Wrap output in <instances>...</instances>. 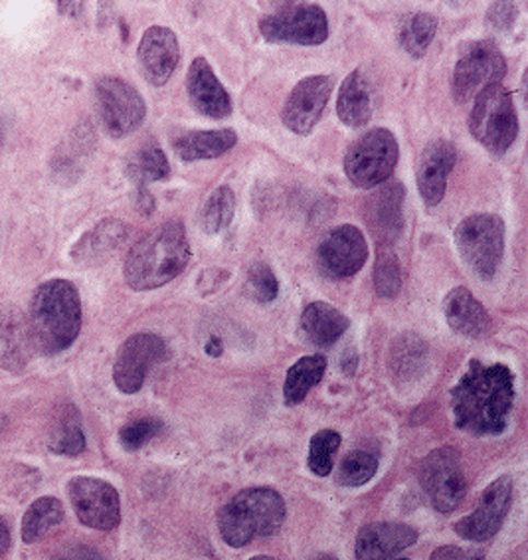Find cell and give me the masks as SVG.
<instances>
[{"instance_id": "3", "label": "cell", "mask_w": 528, "mask_h": 560, "mask_svg": "<svg viewBox=\"0 0 528 560\" xmlns=\"http://www.w3.org/2000/svg\"><path fill=\"white\" fill-rule=\"evenodd\" d=\"M28 325L34 349L42 354L54 357L70 349L82 331V300L72 281L40 283L32 293Z\"/></svg>"}, {"instance_id": "27", "label": "cell", "mask_w": 528, "mask_h": 560, "mask_svg": "<svg viewBox=\"0 0 528 560\" xmlns=\"http://www.w3.org/2000/svg\"><path fill=\"white\" fill-rule=\"evenodd\" d=\"M337 114L342 124L352 129L364 127L371 121L373 95H371V85L361 70L349 73L347 80L342 82L339 100H337Z\"/></svg>"}, {"instance_id": "11", "label": "cell", "mask_w": 528, "mask_h": 560, "mask_svg": "<svg viewBox=\"0 0 528 560\" xmlns=\"http://www.w3.org/2000/svg\"><path fill=\"white\" fill-rule=\"evenodd\" d=\"M259 34L273 44L319 46L329 38V19L317 4L288 7L261 19Z\"/></svg>"}, {"instance_id": "6", "label": "cell", "mask_w": 528, "mask_h": 560, "mask_svg": "<svg viewBox=\"0 0 528 560\" xmlns=\"http://www.w3.org/2000/svg\"><path fill=\"white\" fill-rule=\"evenodd\" d=\"M456 246L467 268L491 281L505 256V222L495 214H471L457 226Z\"/></svg>"}, {"instance_id": "14", "label": "cell", "mask_w": 528, "mask_h": 560, "mask_svg": "<svg viewBox=\"0 0 528 560\" xmlns=\"http://www.w3.org/2000/svg\"><path fill=\"white\" fill-rule=\"evenodd\" d=\"M368 260V244L363 232L342 224L329 230L317 248V266L331 280H347L363 270Z\"/></svg>"}, {"instance_id": "25", "label": "cell", "mask_w": 528, "mask_h": 560, "mask_svg": "<svg viewBox=\"0 0 528 560\" xmlns=\"http://www.w3.org/2000/svg\"><path fill=\"white\" fill-rule=\"evenodd\" d=\"M351 322L325 301H313L301 313V329L317 347H331L341 339Z\"/></svg>"}, {"instance_id": "44", "label": "cell", "mask_w": 528, "mask_h": 560, "mask_svg": "<svg viewBox=\"0 0 528 560\" xmlns=\"http://www.w3.org/2000/svg\"><path fill=\"white\" fill-rule=\"evenodd\" d=\"M207 354H210V357H220L222 354V341L218 337H212L207 342Z\"/></svg>"}, {"instance_id": "33", "label": "cell", "mask_w": 528, "mask_h": 560, "mask_svg": "<svg viewBox=\"0 0 528 560\" xmlns=\"http://www.w3.org/2000/svg\"><path fill=\"white\" fill-rule=\"evenodd\" d=\"M236 214V195L230 187H220L207 198L204 207L200 210V226L214 236L222 230L228 229Z\"/></svg>"}, {"instance_id": "28", "label": "cell", "mask_w": 528, "mask_h": 560, "mask_svg": "<svg viewBox=\"0 0 528 560\" xmlns=\"http://www.w3.org/2000/svg\"><path fill=\"white\" fill-rule=\"evenodd\" d=\"M402 202H404V187L390 185L380 190L371 200V217L368 224L373 226L378 240L398 238L402 230Z\"/></svg>"}, {"instance_id": "4", "label": "cell", "mask_w": 528, "mask_h": 560, "mask_svg": "<svg viewBox=\"0 0 528 560\" xmlns=\"http://www.w3.org/2000/svg\"><path fill=\"white\" fill-rule=\"evenodd\" d=\"M288 517L280 491L248 488L238 491L218 511V530L232 549L248 547L256 539H268L280 533Z\"/></svg>"}, {"instance_id": "12", "label": "cell", "mask_w": 528, "mask_h": 560, "mask_svg": "<svg viewBox=\"0 0 528 560\" xmlns=\"http://www.w3.org/2000/svg\"><path fill=\"white\" fill-rule=\"evenodd\" d=\"M68 498L83 527L114 530L121 523L119 491L104 479L78 476L68 481Z\"/></svg>"}, {"instance_id": "37", "label": "cell", "mask_w": 528, "mask_h": 560, "mask_svg": "<svg viewBox=\"0 0 528 560\" xmlns=\"http://www.w3.org/2000/svg\"><path fill=\"white\" fill-rule=\"evenodd\" d=\"M374 288L384 300H394L402 290V266L392 249H380L374 268Z\"/></svg>"}, {"instance_id": "41", "label": "cell", "mask_w": 528, "mask_h": 560, "mask_svg": "<svg viewBox=\"0 0 528 560\" xmlns=\"http://www.w3.org/2000/svg\"><path fill=\"white\" fill-rule=\"evenodd\" d=\"M471 560L483 559L477 550L459 549V547H439L432 552V560Z\"/></svg>"}, {"instance_id": "10", "label": "cell", "mask_w": 528, "mask_h": 560, "mask_svg": "<svg viewBox=\"0 0 528 560\" xmlns=\"http://www.w3.org/2000/svg\"><path fill=\"white\" fill-rule=\"evenodd\" d=\"M507 73V60L493 42H469L457 58L451 94L457 104H467Z\"/></svg>"}, {"instance_id": "13", "label": "cell", "mask_w": 528, "mask_h": 560, "mask_svg": "<svg viewBox=\"0 0 528 560\" xmlns=\"http://www.w3.org/2000/svg\"><path fill=\"white\" fill-rule=\"evenodd\" d=\"M168 357L165 339L156 332H137L121 345L115 357L114 383L124 395H137L146 376Z\"/></svg>"}, {"instance_id": "5", "label": "cell", "mask_w": 528, "mask_h": 560, "mask_svg": "<svg viewBox=\"0 0 528 560\" xmlns=\"http://www.w3.org/2000/svg\"><path fill=\"white\" fill-rule=\"evenodd\" d=\"M469 131L491 155L503 156L518 137V115L513 95L501 83L479 92L469 117Z\"/></svg>"}, {"instance_id": "9", "label": "cell", "mask_w": 528, "mask_h": 560, "mask_svg": "<svg viewBox=\"0 0 528 560\" xmlns=\"http://www.w3.org/2000/svg\"><path fill=\"white\" fill-rule=\"evenodd\" d=\"M95 105L105 133L114 139L136 133L145 121V100L131 83L115 75H104L95 82Z\"/></svg>"}, {"instance_id": "31", "label": "cell", "mask_w": 528, "mask_h": 560, "mask_svg": "<svg viewBox=\"0 0 528 560\" xmlns=\"http://www.w3.org/2000/svg\"><path fill=\"white\" fill-rule=\"evenodd\" d=\"M63 505L60 499L40 498L26 509L22 517V542L34 545L63 523Z\"/></svg>"}, {"instance_id": "18", "label": "cell", "mask_w": 528, "mask_h": 560, "mask_svg": "<svg viewBox=\"0 0 528 560\" xmlns=\"http://www.w3.org/2000/svg\"><path fill=\"white\" fill-rule=\"evenodd\" d=\"M418 530L406 523L380 521L364 525L354 540V557L359 560H390L414 547Z\"/></svg>"}, {"instance_id": "16", "label": "cell", "mask_w": 528, "mask_h": 560, "mask_svg": "<svg viewBox=\"0 0 528 560\" xmlns=\"http://www.w3.org/2000/svg\"><path fill=\"white\" fill-rule=\"evenodd\" d=\"M332 88L331 75H309L301 80L283 105V125L295 136H309L329 104Z\"/></svg>"}, {"instance_id": "15", "label": "cell", "mask_w": 528, "mask_h": 560, "mask_svg": "<svg viewBox=\"0 0 528 560\" xmlns=\"http://www.w3.org/2000/svg\"><path fill=\"white\" fill-rule=\"evenodd\" d=\"M513 495L515 483L511 476L495 479L477 501L476 511L456 523L457 535L471 542H488L493 539L508 517Z\"/></svg>"}, {"instance_id": "2", "label": "cell", "mask_w": 528, "mask_h": 560, "mask_svg": "<svg viewBox=\"0 0 528 560\" xmlns=\"http://www.w3.org/2000/svg\"><path fill=\"white\" fill-rule=\"evenodd\" d=\"M190 261V242L183 220L151 230L125 258V283L136 291L159 290L176 280Z\"/></svg>"}, {"instance_id": "24", "label": "cell", "mask_w": 528, "mask_h": 560, "mask_svg": "<svg viewBox=\"0 0 528 560\" xmlns=\"http://www.w3.org/2000/svg\"><path fill=\"white\" fill-rule=\"evenodd\" d=\"M127 238V226L121 220L107 219L85 232L72 248V260L80 266H95L109 258Z\"/></svg>"}, {"instance_id": "34", "label": "cell", "mask_w": 528, "mask_h": 560, "mask_svg": "<svg viewBox=\"0 0 528 560\" xmlns=\"http://www.w3.org/2000/svg\"><path fill=\"white\" fill-rule=\"evenodd\" d=\"M127 173L136 180L137 187L146 188V185H151V183L168 178L171 165H168V159L161 147L149 145L143 147L139 153L131 156Z\"/></svg>"}, {"instance_id": "19", "label": "cell", "mask_w": 528, "mask_h": 560, "mask_svg": "<svg viewBox=\"0 0 528 560\" xmlns=\"http://www.w3.org/2000/svg\"><path fill=\"white\" fill-rule=\"evenodd\" d=\"M456 163V145L446 139L432 141L422 151L415 166V185L427 207H437L446 197L447 178Z\"/></svg>"}, {"instance_id": "23", "label": "cell", "mask_w": 528, "mask_h": 560, "mask_svg": "<svg viewBox=\"0 0 528 560\" xmlns=\"http://www.w3.org/2000/svg\"><path fill=\"white\" fill-rule=\"evenodd\" d=\"M430 363V345L418 332L406 331L394 339L388 357L394 383L408 386L422 381Z\"/></svg>"}, {"instance_id": "29", "label": "cell", "mask_w": 528, "mask_h": 560, "mask_svg": "<svg viewBox=\"0 0 528 560\" xmlns=\"http://www.w3.org/2000/svg\"><path fill=\"white\" fill-rule=\"evenodd\" d=\"M82 416L73 405H63L54 415L48 447L58 456H80L85 452Z\"/></svg>"}, {"instance_id": "1", "label": "cell", "mask_w": 528, "mask_h": 560, "mask_svg": "<svg viewBox=\"0 0 528 560\" xmlns=\"http://www.w3.org/2000/svg\"><path fill=\"white\" fill-rule=\"evenodd\" d=\"M515 396V374L507 364L471 361L449 390L454 424L471 436H501L511 422Z\"/></svg>"}, {"instance_id": "20", "label": "cell", "mask_w": 528, "mask_h": 560, "mask_svg": "<svg viewBox=\"0 0 528 560\" xmlns=\"http://www.w3.org/2000/svg\"><path fill=\"white\" fill-rule=\"evenodd\" d=\"M188 100L198 114L210 119H224L232 114V100L220 83L207 58H195L187 75Z\"/></svg>"}, {"instance_id": "36", "label": "cell", "mask_w": 528, "mask_h": 560, "mask_svg": "<svg viewBox=\"0 0 528 560\" xmlns=\"http://www.w3.org/2000/svg\"><path fill=\"white\" fill-rule=\"evenodd\" d=\"M341 444L342 436L337 430H321L312 438L307 466L315 476H319V478L331 476L332 467H335V454L339 452Z\"/></svg>"}, {"instance_id": "21", "label": "cell", "mask_w": 528, "mask_h": 560, "mask_svg": "<svg viewBox=\"0 0 528 560\" xmlns=\"http://www.w3.org/2000/svg\"><path fill=\"white\" fill-rule=\"evenodd\" d=\"M32 342L28 317L19 310L0 312V369L22 373L31 363Z\"/></svg>"}, {"instance_id": "8", "label": "cell", "mask_w": 528, "mask_h": 560, "mask_svg": "<svg viewBox=\"0 0 528 560\" xmlns=\"http://www.w3.org/2000/svg\"><path fill=\"white\" fill-rule=\"evenodd\" d=\"M418 479L430 505L444 515L454 513L466 499V474L456 447L444 446L430 452L420 464Z\"/></svg>"}, {"instance_id": "45", "label": "cell", "mask_w": 528, "mask_h": 560, "mask_svg": "<svg viewBox=\"0 0 528 560\" xmlns=\"http://www.w3.org/2000/svg\"><path fill=\"white\" fill-rule=\"evenodd\" d=\"M275 7H281V9H288V7H291L295 0H271Z\"/></svg>"}, {"instance_id": "39", "label": "cell", "mask_w": 528, "mask_h": 560, "mask_svg": "<svg viewBox=\"0 0 528 560\" xmlns=\"http://www.w3.org/2000/svg\"><path fill=\"white\" fill-rule=\"evenodd\" d=\"M163 428L165 425L156 418H139L119 430V442L125 452H137L146 446L151 440H155L163 432Z\"/></svg>"}, {"instance_id": "35", "label": "cell", "mask_w": 528, "mask_h": 560, "mask_svg": "<svg viewBox=\"0 0 528 560\" xmlns=\"http://www.w3.org/2000/svg\"><path fill=\"white\" fill-rule=\"evenodd\" d=\"M437 19L430 12L410 14L400 28V44L412 58H422L434 42Z\"/></svg>"}, {"instance_id": "30", "label": "cell", "mask_w": 528, "mask_h": 560, "mask_svg": "<svg viewBox=\"0 0 528 560\" xmlns=\"http://www.w3.org/2000/svg\"><path fill=\"white\" fill-rule=\"evenodd\" d=\"M325 373H327V359L322 354H309L300 359L297 363L291 364L283 384L285 405H301L313 388L321 383Z\"/></svg>"}, {"instance_id": "43", "label": "cell", "mask_w": 528, "mask_h": 560, "mask_svg": "<svg viewBox=\"0 0 528 560\" xmlns=\"http://www.w3.org/2000/svg\"><path fill=\"white\" fill-rule=\"evenodd\" d=\"M11 550V529L4 521L0 520V559L7 557Z\"/></svg>"}, {"instance_id": "42", "label": "cell", "mask_w": 528, "mask_h": 560, "mask_svg": "<svg viewBox=\"0 0 528 560\" xmlns=\"http://www.w3.org/2000/svg\"><path fill=\"white\" fill-rule=\"evenodd\" d=\"M56 2V7H58V11L62 12L63 16H80V12H82L83 0H54Z\"/></svg>"}, {"instance_id": "26", "label": "cell", "mask_w": 528, "mask_h": 560, "mask_svg": "<svg viewBox=\"0 0 528 560\" xmlns=\"http://www.w3.org/2000/svg\"><path fill=\"white\" fill-rule=\"evenodd\" d=\"M238 143V136L232 129H216V131H192L180 136L173 141L176 156L185 163L195 161H212L218 156L226 155L230 149Z\"/></svg>"}, {"instance_id": "17", "label": "cell", "mask_w": 528, "mask_h": 560, "mask_svg": "<svg viewBox=\"0 0 528 560\" xmlns=\"http://www.w3.org/2000/svg\"><path fill=\"white\" fill-rule=\"evenodd\" d=\"M139 68L151 85H165L180 62V46L175 32L166 26H151L139 42Z\"/></svg>"}, {"instance_id": "32", "label": "cell", "mask_w": 528, "mask_h": 560, "mask_svg": "<svg viewBox=\"0 0 528 560\" xmlns=\"http://www.w3.org/2000/svg\"><path fill=\"white\" fill-rule=\"evenodd\" d=\"M378 471V454L368 447L352 450L342 457L337 469V483L341 488H363Z\"/></svg>"}, {"instance_id": "40", "label": "cell", "mask_w": 528, "mask_h": 560, "mask_svg": "<svg viewBox=\"0 0 528 560\" xmlns=\"http://www.w3.org/2000/svg\"><path fill=\"white\" fill-rule=\"evenodd\" d=\"M518 19V7L515 0H495L491 7H489L488 26L493 32H508Z\"/></svg>"}, {"instance_id": "7", "label": "cell", "mask_w": 528, "mask_h": 560, "mask_svg": "<svg viewBox=\"0 0 528 560\" xmlns=\"http://www.w3.org/2000/svg\"><path fill=\"white\" fill-rule=\"evenodd\" d=\"M398 155L400 149L392 131L373 129L349 147L344 155V173L354 187H380L392 177Z\"/></svg>"}, {"instance_id": "22", "label": "cell", "mask_w": 528, "mask_h": 560, "mask_svg": "<svg viewBox=\"0 0 528 560\" xmlns=\"http://www.w3.org/2000/svg\"><path fill=\"white\" fill-rule=\"evenodd\" d=\"M446 322L457 335L469 339H483L493 329V322L481 301L467 288H454L444 300Z\"/></svg>"}, {"instance_id": "38", "label": "cell", "mask_w": 528, "mask_h": 560, "mask_svg": "<svg viewBox=\"0 0 528 560\" xmlns=\"http://www.w3.org/2000/svg\"><path fill=\"white\" fill-rule=\"evenodd\" d=\"M246 291L249 298L258 303H271L280 295V281L268 264H254L248 270Z\"/></svg>"}]
</instances>
